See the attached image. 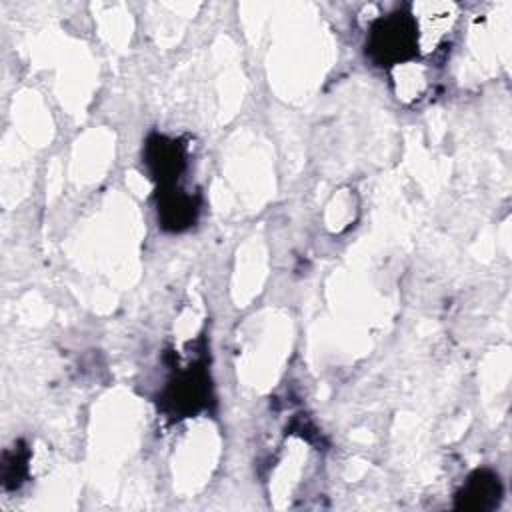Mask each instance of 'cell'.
Masks as SVG:
<instances>
[{
	"instance_id": "obj_2",
	"label": "cell",
	"mask_w": 512,
	"mask_h": 512,
	"mask_svg": "<svg viewBox=\"0 0 512 512\" xmlns=\"http://www.w3.org/2000/svg\"><path fill=\"white\" fill-rule=\"evenodd\" d=\"M146 162L150 164L154 176L166 184L176 178L184 166V152L176 140H168L164 136H154L148 140Z\"/></svg>"
},
{
	"instance_id": "obj_5",
	"label": "cell",
	"mask_w": 512,
	"mask_h": 512,
	"mask_svg": "<svg viewBox=\"0 0 512 512\" xmlns=\"http://www.w3.org/2000/svg\"><path fill=\"white\" fill-rule=\"evenodd\" d=\"M170 402L174 406V410L178 412H194L196 408L202 406L204 396H206V388H204V380L194 376L192 372L182 374V378H178L170 390H168Z\"/></svg>"
},
{
	"instance_id": "obj_4",
	"label": "cell",
	"mask_w": 512,
	"mask_h": 512,
	"mask_svg": "<svg viewBox=\"0 0 512 512\" xmlns=\"http://www.w3.org/2000/svg\"><path fill=\"white\" fill-rule=\"evenodd\" d=\"M198 204L192 196L180 192H168L162 196L160 202V218L164 228L168 230H182L190 226L196 218Z\"/></svg>"
},
{
	"instance_id": "obj_1",
	"label": "cell",
	"mask_w": 512,
	"mask_h": 512,
	"mask_svg": "<svg viewBox=\"0 0 512 512\" xmlns=\"http://www.w3.org/2000/svg\"><path fill=\"white\" fill-rule=\"evenodd\" d=\"M416 22L410 14H392L374 24L370 32L368 50L380 64L406 60L414 54Z\"/></svg>"
},
{
	"instance_id": "obj_3",
	"label": "cell",
	"mask_w": 512,
	"mask_h": 512,
	"mask_svg": "<svg viewBox=\"0 0 512 512\" xmlns=\"http://www.w3.org/2000/svg\"><path fill=\"white\" fill-rule=\"evenodd\" d=\"M500 494H502V486L498 476L482 470L468 478L466 486L458 494V506H464L470 510H488L498 504Z\"/></svg>"
}]
</instances>
